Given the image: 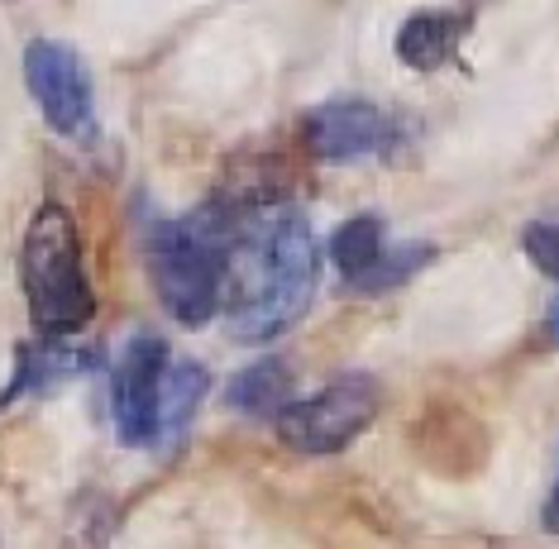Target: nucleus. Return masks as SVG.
I'll use <instances>...</instances> for the list:
<instances>
[{"label":"nucleus","mask_w":559,"mask_h":549,"mask_svg":"<svg viewBox=\"0 0 559 549\" xmlns=\"http://www.w3.org/2000/svg\"><path fill=\"white\" fill-rule=\"evenodd\" d=\"M402 124L364 96H340V100H321L307 120H301V139L321 163H359L373 153H388L397 144Z\"/></svg>","instance_id":"obj_7"},{"label":"nucleus","mask_w":559,"mask_h":549,"mask_svg":"<svg viewBox=\"0 0 559 549\" xmlns=\"http://www.w3.org/2000/svg\"><path fill=\"white\" fill-rule=\"evenodd\" d=\"M378 402H383V392H378L373 378L345 373L325 382L321 392H311V397H292L273 426L277 440L297 454H340L373 426Z\"/></svg>","instance_id":"obj_4"},{"label":"nucleus","mask_w":559,"mask_h":549,"mask_svg":"<svg viewBox=\"0 0 559 549\" xmlns=\"http://www.w3.org/2000/svg\"><path fill=\"white\" fill-rule=\"evenodd\" d=\"M20 283L29 301L34 325L44 339H72L96 315V291L82 263V235L68 206L44 201L24 229L20 249Z\"/></svg>","instance_id":"obj_3"},{"label":"nucleus","mask_w":559,"mask_h":549,"mask_svg":"<svg viewBox=\"0 0 559 549\" xmlns=\"http://www.w3.org/2000/svg\"><path fill=\"white\" fill-rule=\"evenodd\" d=\"M468 34L464 10H421L397 29V58L416 72H440L460 53V38Z\"/></svg>","instance_id":"obj_9"},{"label":"nucleus","mask_w":559,"mask_h":549,"mask_svg":"<svg viewBox=\"0 0 559 549\" xmlns=\"http://www.w3.org/2000/svg\"><path fill=\"white\" fill-rule=\"evenodd\" d=\"M430 244H416V249H388V229L378 215H354L335 229L330 239V259H335V273L345 277L349 291H388L406 283L426 259H430Z\"/></svg>","instance_id":"obj_8"},{"label":"nucleus","mask_w":559,"mask_h":549,"mask_svg":"<svg viewBox=\"0 0 559 549\" xmlns=\"http://www.w3.org/2000/svg\"><path fill=\"white\" fill-rule=\"evenodd\" d=\"M225 402H230V411L277 420L283 406L292 402V368L283 359H259V363L239 368L235 382L225 387Z\"/></svg>","instance_id":"obj_10"},{"label":"nucleus","mask_w":559,"mask_h":549,"mask_svg":"<svg viewBox=\"0 0 559 549\" xmlns=\"http://www.w3.org/2000/svg\"><path fill=\"white\" fill-rule=\"evenodd\" d=\"M239 220L225 249L221 311L239 344H273L307 315L316 297V235L301 206L235 201Z\"/></svg>","instance_id":"obj_1"},{"label":"nucleus","mask_w":559,"mask_h":549,"mask_svg":"<svg viewBox=\"0 0 559 549\" xmlns=\"http://www.w3.org/2000/svg\"><path fill=\"white\" fill-rule=\"evenodd\" d=\"M173 354L168 339L154 330H139L120 349L110 368V411L124 444H158V411H163V382H168Z\"/></svg>","instance_id":"obj_6"},{"label":"nucleus","mask_w":559,"mask_h":549,"mask_svg":"<svg viewBox=\"0 0 559 549\" xmlns=\"http://www.w3.org/2000/svg\"><path fill=\"white\" fill-rule=\"evenodd\" d=\"M545 330H550V339L559 344V297L550 301V315H545Z\"/></svg>","instance_id":"obj_15"},{"label":"nucleus","mask_w":559,"mask_h":549,"mask_svg":"<svg viewBox=\"0 0 559 549\" xmlns=\"http://www.w3.org/2000/svg\"><path fill=\"white\" fill-rule=\"evenodd\" d=\"M235 220V201H211V206L182 215V220H158L148 229V277H154V291L168 306L173 321L206 325L221 311L225 249H230Z\"/></svg>","instance_id":"obj_2"},{"label":"nucleus","mask_w":559,"mask_h":549,"mask_svg":"<svg viewBox=\"0 0 559 549\" xmlns=\"http://www.w3.org/2000/svg\"><path fill=\"white\" fill-rule=\"evenodd\" d=\"M545 530H555V535H559V478H555L550 502H545Z\"/></svg>","instance_id":"obj_14"},{"label":"nucleus","mask_w":559,"mask_h":549,"mask_svg":"<svg viewBox=\"0 0 559 549\" xmlns=\"http://www.w3.org/2000/svg\"><path fill=\"white\" fill-rule=\"evenodd\" d=\"M92 363H96L92 349H72L68 339H44V344H34V349L20 354V373H15V387H10V397H20V392L53 387V382H68V378H78L82 368H92Z\"/></svg>","instance_id":"obj_11"},{"label":"nucleus","mask_w":559,"mask_h":549,"mask_svg":"<svg viewBox=\"0 0 559 549\" xmlns=\"http://www.w3.org/2000/svg\"><path fill=\"white\" fill-rule=\"evenodd\" d=\"M24 86H29L34 106L48 120V130L62 139H86L96 124V92L92 72L78 48L58 44V38H34L24 48Z\"/></svg>","instance_id":"obj_5"},{"label":"nucleus","mask_w":559,"mask_h":549,"mask_svg":"<svg viewBox=\"0 0 559 549\" xmlns=\"http://www.w3.org/2000/svg\"><path fill=\"white\" fill-rule=\"evenodd\" d=\"M206 387H211V378H206L201 363L182 359V363L168 368V382H163V411H158V444L182 435L187 420L197 416L201 397H206Z\"/></svg>","instance_id":"obj_12"},{"label":"nucleus","mask_w":559,"mask_h":549,"mask_svg":"<svg viewBox=\"0 0 559 549\" xmlns=\"http://www.w3.org/2000/svg\"><path fill=\"white\" fill-rule=\"evenodd\" d=\"M521 249L531 253V263H536L540 273L559 277V225H531L526 235H521Z\"/></svg>","instance_id":"obj_13"}]
</instances>
